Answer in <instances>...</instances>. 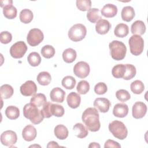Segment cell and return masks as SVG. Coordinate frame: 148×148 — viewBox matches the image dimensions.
Wrapping results in <instances>:
<instances>
[{
  "label": "cell",
  "instance_id": "6da1fadb",
  "mask_svg": "<svg viewBox=\"0 0 148 148\" xmlns=\"http://www.w3.org/2000/svg\"><path fill=\"white\" fill-rule=\"evenodd\" d=\"M82 120L89 131L96 132L100 129L99 115L98 110L95 108H87L82 114Z\"/></svg>",
  "mask_w": 148,
  "mask_h": 148
},
{
  "label": "cell",
  "instance_id": "7a4b0ae2",
  "mask_svg": "<svg viewBox=\"0 0 148 148\" xmlns=\"http://www.w3.org/2000/svg\"><path fill=\"white\" fill-rule=\"evenodd\" d=\"M23 114L25 118L29 119L34 124L40 123L44 119L41 110L31 103L25 105L23 108Z\"/></svg>",
  "mask_w": 148,
  "mask_h": 148
},
{
  "label": "cell",
  "instance_id": "3957f363",
  "mask_svg": "<svg viewBox=\"0 0 148 148\" xmlns=\"http://www.w3.org/2000/svg\"><path fill=\"white\" fill-rule=\"evenodd\" d=\"M109 47L110 56L113 60L120 61L125 58L127 53V47L122 42L114 40L109 43Z\"/></svg>",
  "mask_w": 148,
  "mask_h": 148
},
{
  "label": "cell",
  "instance_id": "277c9868",
  "mask_svg": "<svg viewBox=\"0 0 148 148\" xmlns=\"http://www.w3.org/2000/svg\"><path fill=\"white\" fill-rule=\"evenodd\" d=\"M108 128L112 134L120 140H123L127 136V128L124 124L120 121H112L109 123Z\"/></svg>",
  "mask_w": 148,
  "mask_h": 148
},
{
  "label": "cell",
  "instance_id": "5b68a950",
  "mask_svg": "<svg viewBox=\"0 0 148 148\" xmlns=\"http://www.w3.org/2000/svg\"><path fill=\"white\" fill-rule=\"evenodd\" d=\"M87 34L86 27L82 24H76L71 27L68 31L69 38L73 42L83 40Z\"/></svg>",
  "mask_w": 148,
  "mask_h": 148
},
{
  "label": "cell",
  "instance_id": "8992f818",
  "mask_svg": "<svg viewBox=\"0 0 148 148\" xmlns=\"http://www.w3.org/2000/svg\"><path fill=\"white\" fill-rule=\"evenodd\" d=\"M129 46L130 52L134 56L140 55L143 51L144 40L143 39L138 35H133L129 39Z\"/></svg>",
  "mask_w": 148,
  "mask_h": 148
},
{
  "label": "cell",
  "instance_id": "52a82bcc",
  "mask_svg": "<svg viewBox=\"0 0 148 148\" xmlns=\"http://www.w3.org/2000/svg\"><path fill=\"white\" fill-rule=\"evenodd\" d=\"M44 39V35L42 31L38 28H32L29 30L27 40L31 46H36L40 43Z\"/></svg>",
  "mask_w": 148,
  "mask_h": 148
},
{
  "label": "cell",
  "instance_id": "ba28073f",
  "mask_svg": "<svg viewBox=\"0 0 148 148\" xmlns=\"http://www.w3.org/2000/svg\"><path fill=\"white\" fill-rule=\"evenodd\" d=\"M27 51V46L23 41H18L14 43L10 49V56L14 58H22Z\"/></svg>",
  "mask_w": 148,
  "mask_h": 148
},
{
  "label": "cell",
  "instance_id": "9c48e42d",
  "mask_svg": "<svg viewBox=\"0 0 148 148\" xmlns=\"http://www.w3.org/2000/svg\"><path fill=\"white\" fill-rule=\"evenodd\" d=\"M90 66L86 62L80 61L77 62L73 67L74 74L79 78L84 79L90 73Z\"/></svg>",
  "mask_w": 148,
  "mask_h": 148
},
{
  "label": "cell",
  "instance_id": "30bf717a",
  "mask_svg": "<svg viewBox=\"0 0 148 148\" xmlns=\"http://www.w3.org/2000/svg\"><path fill=\"white\" fill-rule=\"evenodd\" d=\"M17 140V134L12 130H8L3 132L1 135V143L6 146L12 147Z\"/></svg>",
  "mask_w": 148,
  "mask_h": 148
},
{
  "label": "cell",
  "instance_id": "8fae6325",
  "mask_svg": "<svg viewBox=\"0 0 148 148\" xmlns=\"http://www.w3.org/2000/svg\"><path fill=\"white\" fill-rule=\"evenodd\" d=\"M20 91L21 94L24 96H32L36 92L37 86L34 81L28 80L21 86Z\"/></svg>",
  "mask_w": 148,
  "mask_h": 148
},
{
  "label": "cell",
  "instance_id": "7c38bea8",
  "mask_svg": "<svg viewBox=\"0 0 148 148\" xmlns=\"http://www.w3.org/2000/svg\"><path fill=\"white\" fill-rule=\"evenodd\" d=\"M147 112V106L143 102H136L132 109V116L136 119L143 117Z\"/></svg>",
  "mask_w": 148,
  "mask_h": 148
},
{
  "label": "cell",
  "instance_id": "4fadbf2b",
  "mask_svg": "<svg viewBox=\"0 0 148 148\" xmlns=\"http://www.w3.org/2000/svg\"><path fill=\"white\" fill-rule=\"evenodd\" d=\"M37 132L36 128L32 125H26L22 131V136L23 139L28 142L34 140L36 136Z\"/></svg>",
  "mask_w": 148,
  "mask_h": 148
},
{
  "label": "cell",
  "instance_id": "5bb4252c",
  "mask_svg": "<svg viewBox=\"0 0 148 148\" xmlns=\"http://www.w3.org/2000/svg\"><path fill=\"white\" fill-rule=\"evenodd\" d=\"M93 105L101 112L106 113L110 108V102L106 98H97L94 100Z\"/></svg>",
  "mask_w": 148,
  "mask_h": 148
},
{
  "label": "cell",
  "instance_id": "9a60e30c",
  "mask_svg": "<svg viewBox=\"0 0 148 148\" xmlns=\"http://www.w3.org/2000/svg\"><path fill=\"white\" fill-rule=\"evenodd\" d=\"M65 96V91L60 87L53 88L50 93V97L53 102L62 103L64 102Z\"/></svg>",
  "mask_w": 148,
  "mask_h": 148
},
{
  "label": "cell",
  "instance_id": "2e32d148",
  "mask_svg": "<svg viewBox=\"0 0 148 148\" xmlns=\"http://www.w3.org/2000/svg\"><path fill=\"white\" fill-rule=\"evenodd\" d=\"M128 106L127 104L119 103L114 105L113 109V114L117 117L123 118L128 114Z\"/></svg>",
  "mask_w": 148,
  "mask_h": 148
},
{
  "label": "cell",
  "instance_id": "e0dca14e",
  "mask_svg": "<svg viewBox=\"0 0 148 148\" xmlns=\"http://www.w3.org/2000/svg\"><path fill=\"white\" fill-rule=\"evenodd\" d=\"M111 27V24L107 20L101 18L96 23L95 30L97 32L101 35L107 34Z\"/></svg>",
  "mask_w": 148,
  "mask_h": 148
},
{
  "label": "cell",
  "instance_id": "ac0fdd59",
  "mask_svg": "<svg viewBox=\"0 0 148 148\" xmlns=\"http://www.w3.org/2000/svg\"><path fill=\"white\" fill-rule=\"evenodd\" d=\"M66 101L70 108L76 109L78 108L80 104L81 97L79 94L75 92H71L68 95Z\"/></svg>",
  "mask_w": 148,
  "mask_h": 148
},
{
  "label": "cell",
  "instance_id": "d6986e66",
  "mask_svg": "<svg viewBox=\"0 0 148 148\" xmlns=\"http://www.w3.org/2000/svg\"><path fill=\"white\" fill-rule=\"evenodd\" d=\"M101 14L105 17L111 18L114 17L117 13V8L112 3H108L104 5L101 10Z\"/></svg>",
  "mask_w": 148,
  "mask_h": 148
},
{
  "label": "cell",
  "instance_id": "ffe728a7",
  "mask_svg": "<svg viewBox=\"0 0 148 148\" xmlns=\"http://www.w3.org/2000/svg\"><path fill=\"white\" fill-rule=\"evenodd\" d=\"M131 31L133 35H142L146 32V25L143 21L136 20L134 22L131 27Z\"/></svg>",
  "mask_w": 148,
  "mask_h": 148
},
{
  "label": "cell",
  "instance_id": "44dd1931",
  "mask_svg": "<svg viewBox=\"0 0 148 148\" xmlns=\"http://www.w3.org/2000/svg\"><path fill=\"white\" fill-rule=\"evenodd\" d=\"M135 11L132 7L130 6H127L123 8L121 13V18L123 20L130 22L135 17Z\"/></svg>",
  "mask_w": 148,
  "mask_h": 148
},
{
  "label": "cell",
  "instance_id": "7402d4cb",
  "mask_svg": "<svg viewBox=\"0 0 148 148\" xmlns=\"http://www.w3.org/2000/svg\"><path fill=\"white\" fill-rule=\"evenodd\" d=\"M54 132L55 136L60 140H64L68 136V128L62 124H59L56 126Z\"/></svg>",
  "mask_w": 148,
  "mask_h": 148
},
{
  "label": "cell",
  "instance_id": "603a6c76",
  "mask_svg": "<svg viewBox=\"0 0 148 148\" xmlns=\"http://www.w3.org/2000/svg\"><path fill=\"white\" fill-rule=\"evenodd\" d=\"M129 33L128 26L124 23H119L117 24L114 30V35L119 38H124Z\"/></svg>",
  "mask_w": 148,
  "mask_h": 148
},
{
  "label": "cell",
  "instance_id": "cb8c5ba5",
  "mask_svg": "<svg viewBox=\"0 0 148 148\" xmlns=\"http://www.w3.org/2000/svg\"><path fill=\"white\" fill-rule=\"evenodd\" d=\"M76 51L72 48H68L62 53V58L66 63L73 62L76 60Z\"/></svg>",
  "mask_w": 148,
  "mask_h": 148
},
{
  "label": "cell",
  "instance_id": "d4e9b609",
  "mask_svg": "<svg viewBox=\"0 0 148 148\" xmlns=\"http://www.w3.org/2000/svg\"><path fill=\"white\" fill-rule=\"evenodd\" d=\"M73 130L75 135L79 138H84L88 134V130L82 123H76L73 127Z\"/></svg>",
  "mask_w": 148,
  "mask_h": 148
},
{
  "label": "cell",
  "instance_id": "484cf974",
  "mask_svg": "<svg viewBox=\"0 0 148 148\" xmlns=\"http://www.w3.org/2000/svg\"><path fill=\"white\" fill-rule=\"evenodd\" d=\"M20 20L24 24H28L33 19L34 14L32 12L28 9H24L20 13Z\"/></svg>",
  "mask_w": 148,
  "mask_h": 148
},
{
  "label": "cell",
  "instance_id": "4316f807",
  "mask_svg": "<svg viewBox=\"0 0 148 148\" xmlns=\"http://www.w3.org/2000/svg\"><path fill=\"white\" fill-rule=\"evenodd\" d=\"M46 102V96L42 93L34 94L30 100V103L35 105L37 107L43 106Z\"/></svg>",
  "mask_w": 148,
  "mask_h": 148
},
{
  "label": "cell",
  "instance_id": "83f0119b",
  "mask_svg": "<svg viewBox=\"0 0 148 148\" xmlns=\"http://www.w3.org/2000/svg\"><path fill=\"white\" fill-rule=\"evenodd\" d=\"M37 81L42 86H47L50 84L51 80V76L47 72H41L37 76Z\"/></svg>",
  "mask_w": 148,
  "mask_h": 148
},
{
  "label": "cell",
  "instance_id": "f1b7e54d",
  "mask_svg": "<svg viewBox=\"0 0 148 148\" xmlns=\"http://www.w3.org/2000/svg\"><path fill=\"white\" fill-rule=\"evenodd\" d=\"M13 88L9 84H3L0 88L1 97L2 99L10 98L13 94Z\"/></svg>",
  "mask_w": 148,
  "mask_h": 148
},
{
  "label": "cell",
  "instance_id": "f546056e",
  "mask_svg": "<svg viewBox=\"0 0 148 148\" xmlns=\"http://www.w3.org/2000/svg\"><path fill=\"white\" fill-rule=\"evenodd\" d=\"M5 115L10 120L17 119L20 116L19 109L15 106H9L5 110Z\"/></svg>",
  "mask_w": 148,
  "mask_h": 148
},
{
  "label": "cell",
  "instance_id": "4dcf8cb0",
  "mask_svg": "<svg viewBox=\"0 0 148 148\" xmlns=\"http://www.w3.org/2000/svg\"><path fill=\"white\" fill-rule=\"evenodd\" d=\"M4 16L8 19H13L17 16V9L12 5H8L3 8Z\"/></svg>",
  "mask_w": 148,
  "mask_h": 148
},
{
  "label": "cell",
  "instance_id": "1f68e13d",
  "mask_svg": "<svg viewBox=\"0 0 148 148\" xmlns=\"http://www.w3.org/2000/svg\"><path fill=\"white\" fill-rule=\"evenodd\" d=\"M125 72V65L117 64L114 66L112 70V74L115 78H123Z\"/></svg>",
  "mask_w": 148,
  "mask_h": 148
},
{
  "label": "cell",
  "instance_id": "d6a6232c",
  "mask_svg": "<svg viewBox=\"0 0 148 148\" xmlns=\"http://www.w3.org/2000/svg\"><path fill=\"white\" fill-rule=\"evenodd\" d=\"M99 10L97 8H92L88 10L87 13V18L89 21L92 23H95L101 19V17L99 15Z\"/></svg>",
  "mask_w": 148,
  "mask_h": 148
},
{
  "label": "cell",
  "instance_id": "836d02e7",
  "mask_svg": "<svg viewBox=\"0 0 148 148\" xmlns=\"http://www.w3.org/2000/svg\"><path fill=\"white\" fill-rule=\"evenodd\" d=\"M27 60L31 66H37L41 62V57L38 53L32 52L28 56Z\"/></svg>",
  "mask_w": 148,
  "mask_h": 148
},
{
  "label": "cell",
  "instance_id": "e575fe53",
  "mask_svg": "<svg viewBox=\"0 0 148 148\" xmlns=\"http://www.w3.org/2000/svg\"><path fill=\"white\" fill-rule=\"evenodd\" d=\"M130 88L133 93L135 94H140L145 89V86L142 81L136 80L131 83Z\"/></svg>",
  "mask_w": 148,
  "mask_h": 148
},
{
  "label": "cell",
  "instance_id": "d590c367",
  "mask_svg": "<svg viewBox=\"0 0 148 148\" xmlns=\"http://www.w3.org/2000/svg\"><path fill=\"white\" fill-rule=\"evenodd\" d=\"M136 73V68L132 64H125V72L123 78L124 80H130L135 77Z\"/></svg>",
  "mask_w": 148,
  "mask_h": 148
},
{
  "label": "cell",
  "instance_id": "8d00e7d4",
  "mask_svg": "<svg viewBox=\"0 0 148 148\" xmlns=\"http://www.w3.org/2000/svg\"><path fill=\"white\" fill-rule=\"evenodd\" d=\"M76 83V81L75 79L71 76H66L64 77L61 81L62 86L68 90L73 89L75 87Z\"/></svg>",
  "mask_w": 148,
  "mask_h": 148
},
{
  "label": "cell",
  "instance_id": "74e56055",
  "mask_svg": "<svg viewBox=\"0 0 148 148\" xmlns=\"http://www.w3.org/2000/svg\"><path fill=\"white\" fill-rule=\"evenodd\" d=\"M42 56L46 58H50L55 54V49L51 45H45L41 49Z\"/></svg>",
  "mask_w": 148,
  "mask_h": 148
},
{
  "label": "cell",
  "instance_id": "f35d334b",
  "mask_svg": "<svg viewBox=\"0 0 148 148\" xmlns=\"http://www.w3.org/2000/svg\"><path fill=\"white\" fill-rule=\"evenodd\" d=\"M76 90L79 94H86L90 90V84L86 80H81L77 83Z\"/></svg>",
  "mask_w": 148,
  "mask_h": 148
},
{
  "label": "cell",
  "instance_id": "ab89813d",
  "mask_svg": "<svg viewBox=\"0 0 148 148\" xmlns=\"http://www.w3.org/2000/svg\"><path fill=\"white\" fill-rule=\"evenodd\" d=\"M51 113L52 116L56 117H62L65 113L64 109L62 105L52 103L51 105Z\"/></svg>",
  "mask_w": 148,
  "mask_h": 148
},
{
  "label": "cell",
  "instance_id": "60d3db41",
  "mask_svg": "<svg viewBox=\"0 0 148 148\" xmlns=\"http://www.w3.org/2000/svg\"><path fill=\"white\" fill-rule=\"evenodd\" d=\"M77 8L81 11H87L91 9V1L90 0H77L76 2Z\"/></svg>",
  "mask_w": 148,
  "mask_h": 148
},
{
  "label": "cell",
  "instance_id": "b9f144b4",
  "mask_svg": "<svg viewBox=\"0 0 148 148\" xmlns=\"http://www.w3.org/2000/svg\"><path fill=\"white\" fill-rule=\"evenodd\" d=\"M116 97L119 101L121 102H125L131 98V95L128 91L120 89L116 91Z\"/></svg>",
  "mask_w": 148,
  "mask_h": 148
},
{
  "label": "cell",
  "instance_id": "7bdbcfd3",
  "mask_svg": "<svg viewBox=\"0 0 148 148\" xmlns=\"http://www.w3.org/2000/svg\"><path fill=\"white\" fill-rule=\"evenodd\" d=\"M108 87L103 82H99L94 87V92L98 95H102L106 92Z\"/></svg>",
  "mask_w": 148,
  "mask_h": 148
},
{
  "label": "cell",
  "instance_id": "ee69618b",
  "mask_svg": "<svg viewBox=\"0 0 148 148\" xmlns=\"http://www.w3.org/2000/svg\"><path fill=\"white\" fill-rule=\"evenodd\" d=\"M51 103L50 102H46L43 106L42 109H41L42 113L44 118H49L52 116L51 113Z\"/></svg>",
  "mask_w": 148,
  "mask_h": 148
},
{
  "label": "cell",
  "instance_id": "f6af8a7d",
  "mask_svg": "<svg viewBox=\"0 0 148 148\" xmlns=\"http://www.w3.org/2000/svg\"><path fill=\"white\" fill-rule=\"evenodd\" d=\"M12 35L8 31H2L0 34V40L3 44H8L12 41Z\"/></svg>",
  "mask_w": 148,
  "mask_h": 148
},
{
  "label": "cell",
  "instance_id": "bcb514c9",
  "mask_svg": "<svg viewBox=\"0 0 148 148\" xmlns=\"http://www.w3.org/2000/svg\"><path fill=\"white\" fill-rule=\"evenodd\" d=\"M104 147H116V148H120L121 145L117 142L112 140V139H108L107 140L104 145Z\"/></svg>",
  "mask_w": 148,
  "mask_h": 148
},
{
  "label": "cell",
  "instance_id": "7dc6e473",
  "mask_svg": "<svg viewBox=\"0 0 148 148\" xmlns=\"http://www.w3.org/2000/svg\"><path fill=\"white\" fill-rule=\"evenodd\" d=\"M1 7L3 8L6 6L12 5L13 4V1L12 0H5V1H1Z\"/></svg>",
  "mask_w": 148,
  "mask_h": 148
},
{
  "label": "cell",
  "instance_id": "c3c4849f",
  "mask_svg": "<svg viewBox=\"0 0 148 148\" xmlns=\"http://www.w3.org/2000/svg\"><path fill=\"white\" fill-rule=\"evenodd\" d=\"M60 146L58 145V143L54 141H51L50 142L48 145H47V147H59Z\"/></svg>",
  "mask_w": 148,
  "mask_h": 148
},
{
  "label": "cell",
  "instance_id": "681fc988",
  "mask_svg": "<svg viewBox=\"0 0 148 148\" xmlns=\"http://www.w3.org/2000/svg\"><path fill=\"white\" fill-rule=\"evenodd\" d=\"M100 147H101L100 145L98 143H96V142H92L88 146V147H98V148H99Z\"/></svg>",
  "mask_w": 148,
  "mask_h": 148
}]
</instances>
